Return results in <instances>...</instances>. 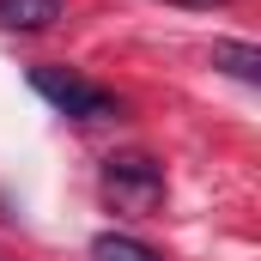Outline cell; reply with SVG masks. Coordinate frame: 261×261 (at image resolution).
<instances>
[{
    "label": "cell",
    "mask_w": 261,
    "mask_h": 261,
    "mask_svg": "<svg viewBox=\"0 0 261 261\" xmlns=\"http://www.w3.org/2000/svg\"><path fill=\"white\" fill-rule=\"evenodd\" d=\"M213 67H225L243 85H261V49L255 43H213Z\"/></svg>",
    "instance_id": "obj_5"
},
{
    "label": "cell",
    "mask_w": 261,
    "mask_h": 261,
    "mask_svg": "<svg viewBox=\"0 0 261 261\" xmlns=\"http://www.w3.org/2000/svg\"><path fill=\"white\" fill-rule=\"evenodd\" d=\"M97 189L116 213H152L164 200V164L146 158V152H116V158H103Z\"/></svg>",
    "instance_id": "obj_1"
},
{
    "label": "cell",
    "mask_w": 261,
    "mask_h": 261,
    "mask_svg": "<svg viewBox=\"0 0 261 261\" xmlns=\"http://www.w3.org/2000/svg\"><path fill=\"white\" fill-rule=\"evenodd\" d=\"M31 91L49 97L61 116H73V122H116V116H122V97H116V91H103V85H91V79H79V73H67V67H31Z\"/></svg>",
    "instance_id": "obj_2"
},
{
    "label": "cell",
    "mask_w": 261,
    "mask_h": 261,
    "mask_svg": "<svg viewBox=\"0 0 261 261\" xmlns=\"http://www.w3.org/2000/svg\"><path fill=\"white\" fill-rule=\"evenodd\" d=\"M164 6H195V12H213V6H225V0H164Z\"/></svg>",
    "instance_id": "obj_6"
},
{
    "label": "cell",
    "mask_w": 261,
    "mask_h": 261,
    "mask_svg": "<svg viewBox=\"0 0 261 261\" xmlns=\"http://www.w3.org/2000/svg\"><path fill=\"white\" fill-rule=\"evenodd\" d=\"M67 18V0H0V31H49Z\"/></svg>",
    "instance_id": "obj_3"
},
{
    "label": "cell",
    "mask_w": 261,
    "mask_h": 261,
    "mask_svg": "<svg viewBox=\"0 0 261 261\" xmlns=\"http://www.w3.org/2000/svg\"><path fill=\"white\" fill-rule=\"evenodd\" d=\"M91 261H164L152 243H140L128 231H97L91 237Z\"/></svg>",
    "instance_id": "obj_4"
}]
</instances>
